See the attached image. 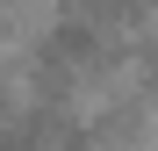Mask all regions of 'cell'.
<instances>
[{
	"label": "cell",
	"instance_id": "1",
	"mask_svg": "<svg viewBox=\"0 0 158 151\" xmlns=\"http://www.w3.org/2000/svg\"><path fill=\"white\" fill-rule=\"evenodd\" d=\"M43 65L58 72V79H72V72H94L101 65V22H58V29L43 36Z\"/></svg>",
	"mask_w": 158,
	"mask_h": 151
},
{
	"label": "cell",
	"instance_id": "2",
	"mask_svg": "<svg viewBox=\"0 0 158 151\" xmlns=\"http://www.w3.org/2000/svg\"><path fill=\"white\" fill-rule=\"evenodd\" d=\"M151 65H158V36H151Z\"/></svg>",
	"mask_w": 158,
	"mask_h": 151
}]
</instances>
